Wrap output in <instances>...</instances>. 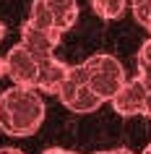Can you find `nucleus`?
<instances>
[{
    "mask_svg": "<svg viewBox=\"0 0 151 154\" xmlns=\"http://www.w3.org/2000/svg\"><path fill=\"white\" fill-rule=\"evenodd\" d=\"M128 5H130L128 0H91L94 13L99 18H104V21H117V18H122Z\"/></svg>",
    "mask_w": 151,
    "mask_h": 154,
    "instance_id": "1a4fd4ad",
    "label": "nucleus"
},
{
    "mask_svg": "<svg viewBox=\"0 0 151 154\" xmlns=\"http://www.w3.org/2000/svg\"><path fill=\"white\" fill-rule=\"evenodd\" d=\"M143 154H151V144H149V146H146V149H143Z\"/></svg>",
    "mask_w": 151,
    "mask_h": 154,
    "instance_id": "f3484780",
    "label": "nucleus"
},
{
    "mask_svg": "<svg viewBox=\"0 0 151 154\" xmlns=\"http://www.w3.org/2000/svg\"><path fill=\"white\" fill-rule=\"evenodd\" d=\"M112 107L115 112L122 115V118H130V115H143V107H146V84H143L141 76L135 79H128L122 84V89L115 94L112 99Z\"/></svg>",
    "mask_w": 151,
    "mask_h": 154,
    "instance_id": "423d86ee",
    "label": "nucleus"
},
{
    "mask_svg": "<svg viewBox=\"0 0 151 154\" xmlns=\"http://www.w3.org/2000/svg\"><path fill=\"white\" fill-rule=\"evenodd\" d=\"M135 60H138V76H141L143 81H151V37L141 45Z\"/></svg>",
    "mask_w": 151,
    "mask_h": 154,
    "instance_id": "9b49d317",
    "label": "nucleus"
},
{
    "mask_svg": "<svg viewBox=\"0 0 151 154\" xmlns=\"http://www.w3.org/2000/svg\"><path fill=\"white\" fill-rule=\"evenodd\" d=\"M0 154H24V152H21V149H13V146H3Z\"/></svg>",
    "mask_w": 151,
    "mask_h": 154,
    "instance_id": "2eb2a0df",
    "label": "nucleus"
},
{
    "mask_svg": "<svg viewBox=\"0 0 151 154\" xmlns=\"http://www.w3.org/2000/svg\"><path fill=\"white\" fill-rule=\"evenodd\" d=\"M5 73L11 76V81L18 84V86H37V73H39V57L32 55L29 50L18 42L16 47L8 50L5 55Z\"/></svg>",
    "mask_w": 151,
    "mask_h": 154,
    "instance_id": "39448f33",
    "label": "nucleus"
},
{
    "mask_svg": "<svg viewBox=\"0 0 151 154\" xmlns=\"http://www.w3.org/2000/svg\"><path fill=\"white\" fill-rule=\"evenodd\" d=\"M57 97H60V102H63L71 112H78V115L94 112V110H99V107L104 105V99L96 97L94 89L89 86L86 73H83V65H71L68 79L63 81Z\"/></svg>",
    "mask_w": 151,
    "mask_h": 154,
    "instance_id": "20e7f679",
    "label": "nucleus"
},
{
    "mask_svg": "<svg viewBox=\"0 0 151 154\" xmlns=\"http://www.w3.org/2000/svg\"><path fill=\"white\" fill-rule=\"evenodd\" d=\"M42 154H78V152H71V149H57V146H52V149H47V152Z\"/></svg>",
    "mask_w": 151,
    "mask_h": 154,
    "instance_id": "ddd939ff",
    "label": "nucleus"
},
{
    "mask_svg": "<svg viewBox=\"0 0 151 154\" xmlns=\"http://www.w3.org/2000/svg\"><path fill=\"white\" fill-rule=\"evenodd\" d=\"M146 84V107H143V115L151 120V81H143Z\"/></svg>",
    "mask_w": 151,
    "mask_h": 154,
    "instance_id": "f8f14e48",
    "label": "nucleus"
},
{
    "mask_svg": "<svg viewBox=\"0 0 151 154\" xmlns=\"http://www.w3.org/2000/svg\"><path fill=\"white\" fill-rule=\"evenodd\" d=\"M68 71H71V65H65L55 55L39 57V73H37V86L34 89L44 91V94H57L63 81L68 79Z\"/></svg>",
    "mask_w": 151,
    "mask_h": 154,
    "instance_id": "6e6552de",
    "label": "nucleus"
},
{
    "mask_svg": "<svg viewBox=\"0 0 151 154\" xmlns=\"http://www.w3.org/2000/svg\"><path fill=\"white\" fill-rule=\"evenodd\" d=\"M81 65H83L89 86H91L94 94L102 97L104 102H112L115 94L122 89V84L128 81L122 63H120L115 55H107V52H96V55L86 57Z\"/></svg>",
    "mask_w": 151,
    "mask_h": 154,
    "instance_id": "f03ea898",
    "label": "nucleus"
},
{
    "mask_svg": "<svg viewBox=\"0 0 151 154\" xmlns=\"http://www.w3.org/2000/svg\"><path fill=\"white\" fill-rule=\"evenodd\" d=\"M78 18V3L76 0H34L29 11V21L52 34L63 37L68 29L76 26Z\"/></svg>",
    "mask_w": 151,
    "mask_h": 154,
    "instance_id": "7ed1b4c3",
    "label": "nucleus"
},
{
    "mask_svg": "<svg viewBox=\"0 0 151 154\" xmlns=\"http://www.w3.org/2000/svg\"><path fill=\"white\" fill-rule=\"evenodd\" d=\"M94 154H133L130 149H107V152H94Z\"/></svg>",
    "mask_w": 151,
    "mask_h": 154,
    "instance_id": "4468645a",
    "label": "nucleus"
},
{
    "mask_svg": "<svg viewBox=\"0 0 151 154\" xmlns=\"http://www.w3.org/2000/svg\"><path fill=\"white\" fill-rule=\"evenodd\" d=\"M44 123L42 94L32 86H18L0 94V131L5 136H32Z\"/></svg>",
    "mask_w": 151,
    "mask_h": 154,
    "instance_id": "f257e3e1",
    "label": "nucleus"
},
{
    "mask_svg": "<svg viewBox=\"0 0 151 154\" xmlns=\"http://www.w3.org/2000/svg\"><path fill=\"white\" fill-rule=\"evenodd\" d=\"M21 45L37 57H50L55 55V47L60 45V34H52L32 21H26L21 26Z\"/></svg>",
    "mask_w": 151,
    "mask_h": 154,
    "instance_id": "0eeeda50",
    "label": "nucleus"
},
{
    "mask_svg": "<svg viewBox=\"0 0 151 154\" xmlns=\"http://www.w3.org/2000/svg\"><path fill=\"white\" fill-rule=\"evenodd\" d=\"M3 34H5V26L0 24V39H3Z\"/></svg>",
    "mask_w": 151,
    "mask_h": 154,
    "instance_id": "dca6fc26",
    "label": "nucleus"
},
{
    "mask_svg": "<svg viewBox=\"0 0 151 154\" xmlns=\"http://www.w3.org/2000/svg\"><path fill=\"white\" fill-rule=\"evenodd\" d=\"M130 8H133V16L135 21L151 34V0H128Z\"/></svg>",
    "mask_w": 151,
    "mask_h": 154,
    "instance_id": "9d476101",
    "label": "nucleus"
}]
</instances>
